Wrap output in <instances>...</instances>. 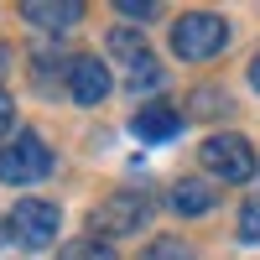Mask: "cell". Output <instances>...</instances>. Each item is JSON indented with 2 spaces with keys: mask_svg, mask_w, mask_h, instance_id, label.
<instances>
[{
  "mask_svg": "<svg viewBox=\"0 0 260 260\" xmlns=\"http://www.w3.org/2000/svg\"><path fill=\"white\" fill-rule=\"evenodd\" d=\"M130 130H136L141 141H172L182 130V115L172 110V104H141L136 120H130Z\"/></svg>",
  "mask_w": 260,
  "mask_h": 260,
  "instance_id": "7",
  "label": "cell"
},
{
  "mask_svg": "<svg viewBox=\"0 0 260 260\" xmlns=\"http://www.w3.org/2000/svg\"><path fill=\"white\" fill-rule=\"evenodd\" d=\"M57 260H120L110 245L99 240V234H89V240H73V245H62V255Z\"/></svg>",
  "mask_w": 260,
  "mask_h": 260,
  "instance_id": "11",
  "label": "cell"
},
{
  "mask_svg": "<svg viewBox=\"0 0 260 260\" xmlns=\"http://www.w3.org/2000/svg\"><path fill=\"white\" fill-rule=\"evenodd\" d=\"M11 125H16V104H11L6 89H0V136H11Z\"/></svg>",
  "mask_w": 260,
  "mask_h": 260,
  "instance_id": "15",
  "label": "cell"
},
{
  "mask_svg": "<svg viewBox=\"0 0 260 260\" xmlns=\"http://www.w3.org/2000/svg\"><path fill=\"white\" fill-rule=\"evenodd\" d=\"M21 16L26 21H37V26H47V31H62V26H73V21L83 16V6L78 0H21Z\"/></svg>",
  "mask_w": 260,
  "mask_h": 260,
  "instance_id": "8",
  "label": "cell"
},
{
  "mask_svg": "<svg viewBox=\"0 0 260 260\" xmlns=\"http://www.w3.org/2000/svg\"><path fill=\"white\" fill-rule=\"evenodd\" d=\"M224 42H229V26H224V16H213V11H187L177 26H172V52L182 62H208Z\"/></svg>",
  "mask_w": 260,
  "mask_h": 260,
  "instance_id": "2",
  "label": "cell"
},
{
  "mask_svg": "<svg viewBox=\"0 0 260 260\" xmlns=\"http://www.w3.org/2000/svg\"><path fill=\"white\" fill-rule=\"evenodd\" d=\"M11 57H16L11 47H0V78H6V68H11Z\"/></svg>",
  "mask_w": 260,
  "mask_h": 260,
  "instance_id": "17",
  "label": "cell"
},
{
  "mask_svg": "<svg viewBox=\"0 0 260 260\" xmlns=\"http://www.w3.org/2000/svg\"><path fill=\"white\" fill-rule=\"evenodd\" d=\"M146 219H151V198H146V192H130V187L110 192V198L89 213L94 234H141Z\"/></svg>",
  "mask_w": 260,
  "mask_h": 260,
  "instance_id": "4",
  "label": "cell"
},
{
  "mask_svg": "<svg viewBox=\"0 0 260 260\" xmlns=\"http://www.w3.org/2000/svg\"><path fill=\"white\" fill-rule=\"evenodd\" d=\"M172 208H177V213H208V208H213V187L182 177L177 187H172Z\"/></svg>",
  "mask_w": 260,
  "mask_h": 260,
  "instance_id": "10",
  "label": "cell"
},
{
  "mask_svg": "<svg viewBox=\"0 0 260 260\" xmlns=\"http://www.w3.org/2000/svg\"><path fill=\"white\" fill-rule=\"evenodd\" d=\"M68 94L78 104H99L110 94V68H104L99 57H73L68 62Z\"/></svg>",
  "mask_w": 260,
  "mask_h": 260,
  "instance_id": "6",
  "label": "cell"
},
{
  "mask_svg": "<svg viewBox=\"0 0 260 260\" xmlns=\"http://www.w3.org/2000/svg\"><path fill=\"white\" fill-rule=\"evenodd\" d=\"M198 161L213 172L219 182H250L255 177V151L245 136H208L198 146Z\"/></svg>",
  "mask_w": 260,
  "mask_h": 260,
  "instance_id": "3",
  "label": "cell"
},
{
  "mask_svg": "<svg viewBox=\"0 0 260 260\" xmlns=\"http://www.w3.org/2000/svg\"><path fill=\"white\" fill-rule=\"evenodd\" d=\"M104 47H110V57H115V62H125V68H136V62H146V57H151V52H146V42H141V31H130V26H115Z\"/></svg>",
  "mask_w": 260,
  "mask_h": 260,
  "instance_id": "9",
  "label": "cell"
},
{
  "mask_svg": "<svg viewBox=\"0 0 260 260\" xmlns=\"http://www.w3.org/2000/svg\"><path fill=\"white\" fill-rule=\"evenodd\" d=\"M141 260H192V250H187L182 240H172V234H161V240H151V245H146Z\"/></svg>",
  "mask_w": 260,
  "mask_h": 260,
  "instance_id": "12",
  "label": "cell"
},
{
  "mask_svg": "<svg viewBox=\"0 0 260 260\" xmlns=\"http://www.w3.org/2000/svg\"><path fill=\"white\" fill-rule=\"evenodd\" d=\"M11 229H16V240L26 245V250H47V245L57 240V229H62V219H57V203L21 198V203H16V213H11Z\"/></svg>",
  "mask_w": 260,
  "mask_h": 260,
  "instance_id": "5",
  "label": "cell"
},
{
  "mask_svg": "<svg viewBox=\"0 0 260 260\" xmlns=\"http://www.w3.org/2000/svg\"><path fill=\"white\" fill-rule=\"evenodd\" d=\"M250 83L260 89V52H255V62H250Z\"/></svg>",
  "mask_w": 260,
  "mask_h": 260,
  "instance_id": "18",
  "label": "cell"
},
{
  "mask_svg": "<svg viewBox=\"0 0 260 260\" xmlns=\"http://www.w3.org/2000/svg\"><path fill=\"white\" fill-rule=\"evenodd\" d=\"M240 240L245 245H260V198L240 208Z\"/></svg>",
  "mask_w": 260,
  "mask_h": 260,
  "instance_id": "14",
  "label": "cell"
},
{
  "mask_svg": "<svg viewBox=\"0 0 260 260\" xmlns=\"http://www.w3.org/2000/svg\"><path fill=\"white\" fill-rule=\"evenodd\" d=\"M161 83V68H156V57H146V62H136V68H130V89H156Z\"/></svg>",
  "mask_w": 260,
  "mask_h": 260,
  "instance_id": "13",
  "label": "cell"
},
{
  "mask_svg": "<svg viewBox=\"0 0 260 260\" xmlns=\"http://www.w3.org/2000/svg\"><path fill=\"white\" fill-rule=\"evenodd\" d=\"M120 11H125V16H141V21H146V16L156 11V6H151V0H120Z\"/></svg>",
  "mask_w": 260,
  "mask_h": 260,
  "instance_id": "16",
  "label": "cell"
},
{
  "mask_svg": "<svg viewBox=\"0 0 260 260\" xmlns=\"http://www.w3.org/2000/svg\"><path fill=\"white\" fill-rule=\"evenodd\" d=\"M52 172V146L37 136V130H21L16 141L0 146V182L11 187H26V182H42Z\"/></svg>",
  "mask_w": 260,
  "mask_h": 260,
  "instance_id": "1",
  "label": "cell"
}]
</instances>
